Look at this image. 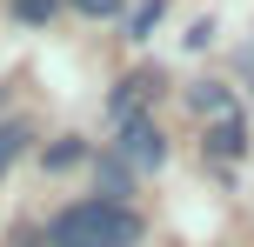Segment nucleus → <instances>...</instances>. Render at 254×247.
<instances>
[{
    "mask_svg": "<svg viewBox=\"0 0 254 247\" xmlns=\"http://www.w3.org/2000/svg\"><path fill=\"white\" fill-rule=\"evenodd\" d=\"M27 141H34V134H27V120H0V174L27 154Z\"/></svg>",
    "mask_w": 254,
    "mask_h": 247,
    "instance_id": "obj_6",
    "label": "nucleus"
},
{
    "mask_svg": "<svg viewBox=\"0 0 254 247\" xmlns=\"http://www.w3.org/2000/svg\"><path fill=\"white\" fill-rule=\"evenodd\" d=\"M154 27H161V0H140L134 7V34H154Z\"/></svg>",
    "mask_w": 254,
    "mask_h": 247,
    "instance_id": "obj_9",
    "label": "nucleus"
},
{
    "mask_svg": "<svg viewBox=\"0 0 254 247\" xmlns=\"http://www.w3.org/2000/svg\"><path fill=\"white\" fill-rule=\"evenodd\" d=\"M13 13H20L27 27H47L54 20V0H13Z\"/></svg>",
    "mask_w": 254,
    "mask_h": 247,
    "instance_id": "obj_8",
    "label": "nucleus"
},
{
    "mask_svg": "<svg viewBox=\"0 0 254 247\" xmlns=\"http://www.w3.org/2000/svg\"><path fill=\"white\" fill-rule=\"evenodd\" d=\"M134 241H140V221L121 200H74L47 227V247H134Z\"/></svg>",
    "mask_w": 254,
    "mask_h": 247,
    "instance_id": "obj_1",
    "label": "nucleus"
},
{
    "mask_svg": "<svg viewBox=\"0 0 254 247\" xmlns=\"http://www.w3.org/2000/svg\"><path fill=\"white\" fill-rule=\"evenodd\" d=\"M241 147H248V127H241V120H214V154L221 160H241Z\"/></svg>",
    "mask_w": 254,
    "mask_h": 247,
    "instance_id": "obj_7",
    "label": "nucleus"
},
{
    "mask_svg": "<svg viewBox=\"0 0 254 247\" xmlns=\"http://www.w3.org/2000/svg\"><path fill=\"white\" fill-rule=\"evenodd\" d=\"M127 181H134V167H127L121 154H107V160H101V200H121ZM121 207H127V200H121Z\"/></svg>",
    "mask_w": 254,
    "mask_h": 247,
    "instance_id": "obj_5",
    "label": "nucleus"
},
{
    "mask_svg": "<svg viewBox=\"0 0 254 247\" xmlns=\"http://www.w3.org/2000/svg\"><path fill=\"white\" fill-rule=\"evenodd\" d=\"M188 100H194V114H201V120H234V100H228V87H194Z\"/></svg>",
    "mask_w": 254,
    "mask_h": 247,
    "instance_id": "obj_4",
    "label": "nucleus"
},
{
    "mask_svg": "<svg viewBox=\"0 0 254 247\" xmlns=\"http://www.w3.org/2000/svg\"><path fill=\"white\" fill-rule=\"evenodd\" d=\"M114 154H121L134 174H161V160H167V141H161V127H154V120L140 114V120H127V127H121V147H114Z\"/></svg>",
    "mask_w": 254,
    "mask_h": 247,
    "instance_id": "obj_2",
    "label": "nucleus"
},
{
    "mask_svg": "<svg viewBox=\"0 0 254 247\" xmlns=\"http://www.w3.org/2000/svg\"><path fill=\"white\" fill-rule=\"evenodd\" d=\"M80 13H87V20H107V13H121V0H74Z\"/></svg>",
    "mask_w": 254,
    "mask_h": 247,
    "instance_id": "obj_11",
    "label": "nucleus"
},
{
    "mask_svg": "<svg viewBox=\"0 0 254 247\" xmlns=\"http://www.w3.org/2000/svg\"><path fill=\"white\" fill-rule=\"evenodd\" d=\"M154 87H161V74H127V80H121V94H114V107H107V114H114L121 127H127V120H140V100H147Z\"/></svg>",
    "mask_w": 254,
    "mask_h": 247,
    "instance_id": "obj_3",
    "label": "nucleus"
},
{
    "mask_svg": "<svg viewBox=\"0 0 254 247\" xmlns=\"http://www.w3.org/2000/svg\"><path fill=\"white\" fill-rule=\"evenodd\" d=\"M241 74L254 80V40H248V47H241Z\"/></svg>",
    "mask_w": 254,
    "mask_h": 247,
    "instance_id": "obj_12",
    "label": "nucleus"
},
{
    "mask_svg": "<svg viewBox=\"0 0 254 247\" xmlns=\"http://www.w3.org/2000/svg\"><path fill=\"white\" fill-rule=\"evenodd\" d=\"M80 154H87V147H80V141H61V147H47V167H74Z\"/></svg>",
    "mask_w": 254,
    "mask_h": 247,
    "instance_id": "obj_10",
    "label": "nucleus"
}]
</instances>
